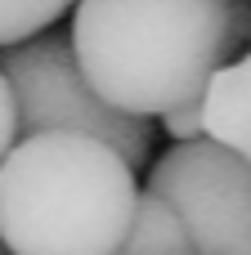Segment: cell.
<instances>
[{"label": "cell", "mask_w": 251, "mask_h": 255, "mask_svg": "<svg viewBox=\"0 0 251 255\" xmlns=\"http://www.w3.org/2000/svg\"><path fill=\"white\" fill-rule=\"evenodd\" d=\"M184 255H193V251H184Z\"/></svg>", "instance_id": "obj_11"}, {"label": "cell", "mask_w": 251, "mask_h": 255, "mask_svg": "<svg viewBox=\"0 0 251 255\" xmlns=\"http://www.w3.org/2000/svg\"><path fill=\"white\" fill-rule=\"evenodd\" d=\"M162 130H166L175 143H189V139H198V134H202V103L193 99V103H180V108L162 112Z\"/></svg>", "instance_id": "obj_8"}, {"label": "cell", "mask_w": 251, "mask_h": 255, "mask_svg": "<svg viewBox=\"0 0 251 255\" xmlns=\"http://www.w3.org/2000/svg\"><path fill=\"white\" fill-rule=\"evenodd\" d=\"M67 9L72 0H0V49L54 27Z\"/></svg>", "instance_id": "obj_7"}, {"label": "cell", "mask_w": 251, "mask_h": 255, "mask_svg": "<svg viewBox=\"0 0 251 255\" xmlns=\"http://www.w3.org/2000/svg\"><path fill=\"white\" fill-rule=\"evenodd\" d=\"M198 103H202V134L251 161V49L238 63L216 67Z\"/></svg>", "instance_id": "obj_5"}, {"label": "cell", "mask_w": 251, "mask_h": 255, "mask_svg": "<svg viewBox=\"0 0 251 255\" xmlns=\"http://www.w3.org/2000/svg\"><path fill=\"white\" fill-rule=\"evenodd\" d=\"M0 251H4V247H0Z\"/></svg>", "instance_id": "obj_12"}, {"label": "cell", "mask_w": 251, "mask_h": 255, "mask_svg": "<svg viewBox=\"0 0 251 255\" xmlns=\"http://www.w3.org/2000/svg\"><path fill=\"white\" fill-rule=\"evenodd\" d=\"M0 72L13 90L18 103V134L36 130H76L112 143L130 166H144L153 157V130L148 117L112 108L76 67L67 36L58 31H36L18 45H4Z\"/></svg>", "instance_id": "obj_3"}, {"label": "cell", "mask_w": 251, "mask_h": 255, "mask_svg": "<svg viewBox=\"0 0 251 255\" xmlns=\"http://www.w3.org/2000/svg\"><path fill=\"white\" fill-rule=\"evenodd\" d=\"M184 251H189V233H184L175 206L144 188L139 202H135L130 229H126V238L117 242L112 255H184Z\"/></svg>", "instance_id": "obj_6"}, {"label": "cell", "mask_w": 251, "mask_h": 255, "mask_svg": "<svg viewBox=\"0 0 251 255\" xmlns=\"http://www.w3.org/2000/svg\"><path fill=\"white\" fill-rule=\"evenodd\" d=\"M67 45L112 108L162 117L202 99L238 49L234 0H72Z\"/></svg>", "instance_id": "obj_1"}, {"label": "cell", "mask_w": 251, "mask_h": 255, "mask_svg": "<svg viewBox=\"0 0 251 255\" xmlns=\"http://www.w3.org/2000/svg\"><path fill=\"white\" fill-rule=\"evenodd\" d=\"M148 193L175 206L193 255H251V161L225 143H175L153 161Z\"/></svg>", "instance_id": "obj_4"}, {"label": "cell", "mask_w": 251, "mask_h": 255, "mask_svg": "<svg viewBox=\"0 0 251 255\" xmlns=\"http://www.w3.org/2000/svg\"><path fill=\"white\" fill-rule=\"evenodd\" d=\"M18 143V103H13V90L0 72V157Z\"/></svg>", "instance_id": "obj_9"}, {"label": "cell", "mask_w": 251, "mask_h": 255, "mask_svg": "<svg viewBox=\"0 0 251 255\" xmlns=\"http://www.w3.org/2000/svg\"><path fill=\"white\" fill-rule=\"evenodd\" d=\"M234 45H251V0H234Z\"/></svg>", "instance_id": "obj_10"}, {"label": "cell", "mask_w": 251, "mask_h": 255, "mask_svg": "<svg viewBox=\"0 0 251 255\" xmlns=\"http://www.w3.org/2000/svg\"><path fill=\"white\" fill-rule=\"evenodd\" d=\"M135 202V166L94 134L36 130L0 157L4 255H112Z\"/></svg>", "instance_id": "obj_2"}]
</instances>
